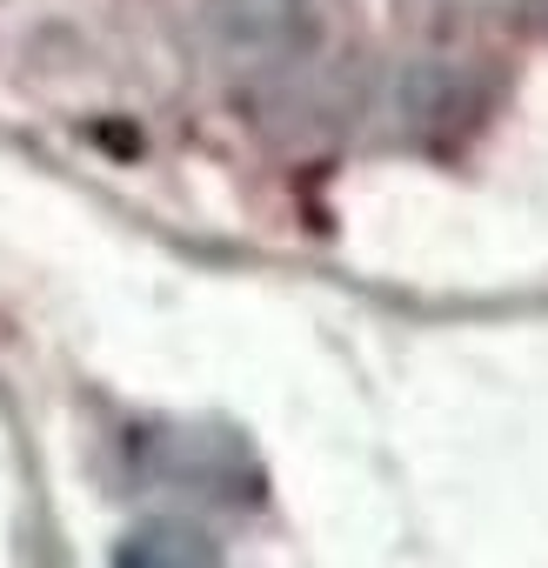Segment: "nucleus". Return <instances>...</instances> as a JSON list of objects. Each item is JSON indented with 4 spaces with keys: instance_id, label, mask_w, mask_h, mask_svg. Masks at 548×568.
Returning <instances> with one entry per match:
<instances>
[{
    "instance_id": "nucleus-1",
    "label": "nucleus",
    "mask_w": 548,
    "mask_h": 568,
    "mask_svg": "<svg viewBox=\"0 0 548 568\" xmlns=\"http://www.w3.org/2000/svg\"><path fill=\"white\" fill-rule=\"evenodd\" d=\"M201 21L247 81H288L328 48V0H201Z\"/></svg>"
},
{
    "instance_id": "nucleus-3",
    "label": "nucleus",
    "mask_w": 548,
    "mask_h": 568,
    "mask_svg": "<svg viewBox=\"0 0 548 568\" xmlns=\"http://www.w3.org/2000/svg\"><path fill=\"white\" fill-rule=\"evenodd\" d=\"M422 8H442V14H521V8H541V0H422Z\"/></svg>"
},
{
    "instance_id": "nucleus-2",
    "label": "nucleus",
    "mask_w": 548,
    "mask_h": 568,
    "mask_svg": "<svg viewBox=\"0 0 548 568\" xmlns=\"http://www.w3.org/2000/svg\"><path fill=\"white\" fill-rule=\"evenodd\" d=\"M114 568H221V555L187 521H148L114 548Z\"/></svg>"
}]
</instances>
